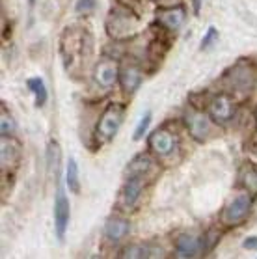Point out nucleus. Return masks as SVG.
<instances>
[{"label":"nucleus","mask_w":257,"mask_h":259,"mask_svg":"<svg viewBox=\"0 0 257 259\" xmlns=\"http://www.w3.org/2000/svg\"><path fill=\"white\" fill-rule=\"evenodd\" d=\"M136 24H138V17L127 10H114L110 17L106 19V30L116 39H127L131 35H135Z\"/></svg>","instance_id":"nucleus-1"},{"label":"nucleus","mask_w":257,"mask_h":259,"mask_svg":"<svg viewBox=\"0 0 257 259\" xmlns=\"http://www.w3.org/2000/svg\"><path fill=\"white\" fill-rule=\"evenodd\" d=\"M123 119V108L119 105H112L108 106L103 116L99 119V125H97V135L105 140H110L114 138V135L117 133L119 125H121Z\"/></svg>","instance_id":"nucleus-2"},{"label":"nucleus","mask_w":257,"mask_h":259,"mask_svg":"<svg viewBox=\"0 0 257 259\" xmlns=\"http://www.w3.org/2000/svg\"><path fill=\"white\" fill-rule=\"evenodd\" d=\"M251 209V196L250 194H239L237 198L228 203L226 211H224V222L229 226L239 224L240 220H244L248 217V212Z\"/></svg>","instance_id":"nucleus-3"},{"label":"nucleus","mask_w":257,"mask_h":259,"mask_svg":"<svg viewBox=\"0 0 257 259\" xmlns=\"http://www.w3.org/2000/svg\"><path fill=\"white\" fill-rule=\"evenodd\" d=\"M69 200L65 196L62 185H58V192H56V203H54V220H56V235L60 241L65 239V231L69 226Z\"/></svg>","instance_id":"nucleus-4"},{"label":"nucleus","mask_w":257,"mask_h":259,"mask_svg":"<svg viewBox=\"0 0 257 259\" xmlns=\"http://www.w3.org/2000/svg\"><path fill=\"white\" fill-rule=\"evenodd\" d=\"M209 114H210V118L217 119L218 123L228 121V119H231V116H233V101L224 94L215 95L209 103Z\"/></svg>","instance_id":"nucleus-5"},{"label":"nucleus","mask_w":257,"mask_h":259,"mask_svg":"<svg viewBox=\"0 0 257 259\" xmlns=\"http://www.w3.org/2000/svg\"><path fill=\"white\" fill-rule=\"evenodd\" d=\"M119 77V69L114 60H103L95 67V80L103 86V88H110Z\"/></svg>","instance_id":"nucleus-6"},{"label":"nucleus","mask_w":257,"mask_h":259,"mask_svg":"<svg viewBox=\"0 0 257 259\" xmlns=\"http://www.w3.org/2000/svg\"><path fill=\"white\" fill-rule=\"evenodd\" d=\"M144 187H146V181H144V177L140 174H135L133 177H128L125 187H123V201H125V205H135L138 198H140Z\"/></svg>","instance_id":"nucleus-7"},{"label":"nucleus","mask_w":257,"mask_h":259,"mask_svg":"<svg viewBox=\"0 0 257 259\" xmlns=\"http://www.w3.org/2000/svg\"><path fill=\"white\" fill-rule=\"evenodd\" d=\"M149 144L158 155H169L176 147V138L168 131H157V133H153Z\"/></svg>","instance_id":"nucleus-8"},{"label":"nucleus","mask_w":257,"mask_h":259,"mask_svg":"<svg viewBox=\"0 0 257 259\" xmlns=\"http://www.w3.org/2000/svg\"><path fill=\"white\" fill-rule=\"evenodd\" d=\"M229 80H231V84H233L237 90H246L251 86V80H253V77H251V71L250 67H248V64H239L235 65L233 69L229 71Z\"/></svg>","instance_id":"nucleus-9"},{"label":"nucleus","mask_w":257,"mask_h":259,"mask_svg":"<svg viewBox=\"0 0 257 259\" xmlns=\"http://www.w3.org/2000/svg\"><path fill=\"white\" fill-rule=\"evenodd\" d=\"M187 123H188V129H190V133H192L196 138H199V140H203L205 136L209 135L210 123H209V119L205 118L201 112H190V114H188Z\"/></svg>","instance_id":"nucleus-10"},{"label":"nucleus","mask_w":257,"mask_h":259,"mask_svg":"<svg viewBox=\"0 0 257 259\" xmlns=\"http://www.w3.org/2000/svg\"><path fill=\"white\" fill-rule=\"evenodd\" d=\"M119 78H121V88L125 92H135L142 82V73L136 65H125L119 73Z\"/></svg>","instance_id":"nucleus-11"},{"label":"nucleus","mask_w":257,"mask_h":259,"mask_svg":"<svg viewBox=\"0 0 257 259\" xmlns=\"http://www.w3.org/2000/svg\"><path fill=\"white\" fill-rule=\"evenodd\" d=\"M199 252V239L192 235H181L177 239V255L179 257H194Z\"/></svg>","instance_id":"nucleus-12"},{"label":"nucleus","mask_w":257,"mask_h":259,"mask_svg":"<svg viewBox=\"0 0 257 259\" xmlns=\"http://www.w3.org/2000/svg\"><path fill=\"white\" fill-rule=\"evenodd\" d=\"M183 21H185V10L181 8H174V10H168L158 15V23L168 30H179Z\"/></svg>","instance_id":"nucleus-13"},{"label":"nucleus","mask_w":257,"mask_h":259,"mask_svg":"<svg viewBox=\"0 0 257 259\" xmlns=\"http://www.w3.org/2000/svg\"><path fill=\"white\" fill-rule=\"evenodd\" d=\"M105 233L110 241H121L128 233V224L123 218H110L105 226Z\"/></svg>","instance_id":"nucleus-14"},{"label":"nucleus","mask_w":257,"mask_h":259,"mask_svg":"<svg viewBox=\"0 0 257 259\" xmlns=\"http://www.w3.org/2000/svg\"><path fill=\"white\" fill-rule=\"evenodd\" d=\"M17 157H19V146L13 140H10V136H2V153H0L2 168L4 166H13Z\"/></svg>","instance_id":"nucleus-15"},{"label":"nucleus","mask_w":257,"mask_h":259,"mask_svg":"<svg viewBox=\"0 0 257 259\" xmlns=\"http://www.w3.org/2000/svg\"><path fill=\"white\" fill-rule=\"evenodd\" d=\"M65 183H67V189L73 194H78L80 190V183H78V168H76L75 159L67 160V171H65Z\"/></svg>","instance_id":"nucleus-16"},{"label":"nucleus","mask_w":257,"mask_h":259,"mask_svg":"<svg viewBox=\"0 0 257 259\" xmlns=\"http://www.w3.org/2000/svg\"><path fill=\"white\" fill-rule=\"evenodd\" d=\"M28 86L32 88V94L35 95V105L37 106L45 105V101H47V88H45L43 80L41 78H30Z\"/></svg>","instance_id":"nucleus-17"},{"label":"nucleus","mask_w":257,"mask_h":259,"mask_svg":"<svg viewBox=\"0 0 257 259\" xmlns=\"http://www.w3.org/2000/svg\"><path fill=\"white\" fill-rule=\"evenodd\" d=\"M153 250L147 246H138V244H131V246H127L125 250H123V257H131V259H138V257H151L153 255Z\"/></svg>","instance_id":"nucleus-18"},{"label":"nucleus","mask_w":257,"mask_h":259,"mask_svg":"<svg viewBox=\"0 0 257 259\" xmlns=\"http://www.w3.org/2000/svg\"><path fill=\"white\" fill-rule=\"evenodd\" d=\"M151 164H153L151 159H147V157H138L133 164L128 166V171H135V174H140V176H144V171L149 170V168H151Z\"/></svg>","instance_id":"nucleus-19"},{"label":"nucleus","mask_w":257,"mask_h":259,"mask_svg":"<svg viewBox=\"0 0 257 259\" xmlns=\"http://www.w3.org/2000/svg\"><path fill=\"white\" fill-rule=\"evenodd\" d=\"M13 131H15V123H13V119L10 118V114H6L4 110H2V116H0V135L12 136Z\"/></svg>","instance_id":"nucleus-20"},{"label":"nucleus","mask_w":257,"mask_h":259,"mask_svg":"<svg viewBox=\"0 0 257 259\" xmlns=\"http://www.w3.org/2000/svg\"><path fill=\"white\" fill-rule=\"evenodd\" d=\"M149 121H151V114L146 112V114H144V116H142V118H140V123L136 125L135 135H133V140H140L142 136L146 135L147 127H149Z\"/></svg>","instance_id":"nucleus-21"},{"label":"nucleus","mask_w":257,"mask_h":259,"mask_svg":"<svg viewBox=\"0 0 257 259\" xmlns=\"http://www.w3.org/2000/svg\"><path fill=\"white\" fill-rule=\"evenodd\" d=\"M217 37H218L217 28H215V26H210V28L207 30V34H205L203 41H201V49H209L210 47V41H215Z\"/></svg>","instance_id":"nucleus-22"},{"label":"nucleus","mask_w":257,"mask_h":259,"mask_svg":"<svg viewBox=\"0 0 257 259\" xmlns=\"http://www.w3.org/2000/svg\"><path fill=\"white\" fill-rule=\"evenodd\" d=\"M246 189H250L251 192H257V171H248L244 179Z\"/></svg>","instance_id":"nucleus-23"},{"label":"nucleus","mask_w":257,"mask_h":259,"mask_svg":"<svg viewBox=\"0 0 257 259\" xmlns=\"http://www.w3.org/2000/svg\"><path fill=\"white\" fill-rule=\"evenodd\" d=\"M94 8H95V0H78V2H76V12L78 13L90 12V10H94Z\"/></svg>","instance_id":"nucleus-24"},{"label":"nucleus","mask_w":257,"mask_h":259,"mask_svg":"<svg viewBox=\"0 0 257 259\" xmlns=\"http://www.w3.org/2000/svg\"><path fill=\"white\" fill-rule=\"evenodd\" d=\"M242 246H244L246 250H257V237H248Z\"/></svg>","instance_id":"nucleus-25"},{"label":"nucleus","mask_w":257,"mask_h":259,"mask_svg":"<svg viewBox=\"0 0 257 259\" xmlns=\"http://www.w3.org/2000/svg\"><path fill=\"white\" fill-rule=\"evenodd\" d=\"M181 0H158L160 6H177Z\"/></svg>","instance_id":"nucleus-26"}]
</instances>
